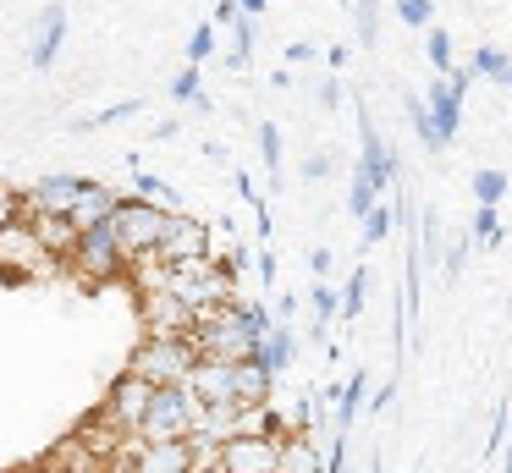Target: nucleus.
I'll return each instance as SVG.
<instances>
[{"instance_id": "1", "label": "nucleus", "mask_w": 512, "mask_h": 473, "mask_svg": "<svg viewBox=\"0 0 512 473\" xmlns=\"http://www.w3.org/2000/svg\"><path fill=\"white\" fill-rule=\"evenodd\" d=\"M265 330H270L265 308H254V303H221V308H210V314H199L193 341H199L204 358H259Z\"/></svg>"}, {"instance_id": "2", "label": "nucleus", "mask_w": 512, "mask_h": 473, "mask_svg": "<svg viewBox=\"0 0 512 473\" xmlns=\"http://www.w3.org/2000/svg\"><path fill=\"white\" fill-rule=\"evenodd\" d=\"M166 286L193 308V314H210V308H221V303H237L232 264L210 259V253H199V259H182V264H166Z\"/></svg>"}, {"instance_id": "3", "label": "nucleus", "mask_w": 512, "mask_h": 473, "mask_svg": "<svg viewBox=\"0 0 512 473\" xmlns=\"http://www.w3.org/2000/svg\"><path fill=\"white\" fill-rule=\"evenodd\" d=\"M199 413H204V396L193 391L188 380L182 385H155V402H149L138 435L144 440H188L193 424H199Z\"/></svg>"}, {"instance_id": "4", "label": "nucleus", "mask_w": 512, "mask_h": 473, "mask_svg": "<svg viewBox=\"0 0 512 473\" xmlns=\"http://www.w3.org/2000/svg\"><path fill=\"white\" fill-rule=\"evenodd\" d=\"M199 358H204V352H199V341H193V336H149L144 347L133 352V369L144 374L149 385H182Z\"/></svg>"}, {"instance_id": "5", "label": "nucleus", "mask_w": 512, "mask_h": 473, "mask_svg": "<svg viewBox=\"0 0 512 473\" xmlns=\"http://www.w3.org/2000/svg\"><path fill=\"white\" fill-rule=\"evenodd\" d=\"M166 220H171V209L149 204V198H122V204H116V215H111V231H116V242L127 248V259H144V253L160 248Z\"/></svg>"}, {"instance_id": "6", "label": "nucleus", "mask_w": 512, "mask_h": 473, "mask_svg": "<svg viewBox=\"0 0 512 473\" xmlns=\"http://www.w3.org/2000/svg\"><path fill=\"white\" fill-rule=\"evenodd\" d=\"M72 270L83 275V281H116V275L133 270V259H127V248L116 242L111 220L105 226H89L78 237V253H72Z\"/></svg>"}, {"instance_id": "7", "label": "nucleus", "mask_w": 512, "mask_h": 473, "mask_svg": "<svg viewBox=\"0 0 512 473\" xmlns=\"http://www.w3.org/2000/svg\"><path fill=\"white\" fill-rule=\"evenodd\" d=\"M149 402H155V385H149L138 369H127L122 380L111 385V396H105V413H100V418L116 429V435H138V429H144Z\"/></svg>"}, {"instance_id": "8", "label": "nucleus", "mask_w": 512, "mask_h": 473, "mask_svg": "<svg viewBox=\"0 0 512 473\" xmlns=\"http://www.w3.org/2000/svg\"><path fill=\"white\" fill-rule=\"evenodd\" d=\"M281 435H232L221 446V457H215V468L221 473H281Z\"/></svg>"}, {"instance_id": "9", "label": "nucleus", "mask_w": 512, "mask_h": 473, "mask_svg": "<svg viewBox=\"0 0 512 473\" xmlns=\"http://www.w3.org/2000/svg\"><path fill=\"white\" fill-rule=\"evenodd\" d=\"M45 264H56V259L45 253V242H39L34 220H28V215H17L12 226H0V270L34 275V270H45Z\"/></svg>"}, {"instance_id": "10", "label": "nucleus", "mask_w": 512, "mask_h": 473, "mask_svg": "<svg viewBox=\"0 0 512 473\" xmlns=\"http://www.w3.org/2000/svg\"><path fill=\"white\" fill-rule=\"evenodd\" d=\"M144 325H149V336H193L199 314H193L171 286H149L144 292Z\"/></svg>"}, {"instance_id": "11", "label": "nucleus", "mask_w": 512, "mask_h": 473, "mask_svg": "<svg viewBox=\"0 0 512 473\" xmlns=\"http://www.w3.org/2000/svg\"><path fill=\"white\" fill-rule=\"evenodd\" d=\"M89 187V176H39L34 187L23 193V215H72V204H78V193Z\"/></svg>"}, {"instance_id": "12", "label": "nucleus", "mask_w": 512, "mask_h": 473, "mask_svg": "<svg viewBox=\"0 0 512 473\" xmlns=\"http://www.w3.org/2000/svg\"><path fill=\"white\" fill-rule=\"evenodd\" d=\"M160 259L166 264H182V259H199V253H210V226H199L193 215H171L166 220V231H160Z\"/></svg>"}, {"instance_id": "13", "label": "nucleus", "mask_w": 512, "mask_h": 473, "mask_svg": "<svg viewBox=\"0 0 512 473\" xmlns=\"http://www.w3.org/2000/svg\"><path fill=\"white\" fill-rule=\"evenodd\" d=\"M193 468V446L188 440H138L127 473H188Z\"/></svg>"}, {"instance_id": "14", "label": "nucleus", "mask_w": 512, "mask_h": 473, "mask_svg": "<svg viewBox=\"0 0 512 473\" xmlns=\"http://www.w3.org/2000/svg\"><path fill=\"white\" fill-rule=\"evenodd\" d=\"M237 363L243 358H199L188 374V385L204 402H237Z\"/></svg>"}, {"instance_id": "15", "label": "nucleus", "mask_w": 512, "mask_h": 473, "mask_svg": "<svg viewBox=\"0 0 512 473\" xmlns=\"http://www.w3.org/2000/svg\"><path fill=\"white\" fill-rule=\"evenodd\" d=\"M61 44H67V6L50 0V11L39 17V28H34V44H28V66H34V72H50L56 55H61Z\"/></svg>"}, {"instance_id": "16", "label": "nucleus", "mask_w": 512, "mask_h": 473, "mask_svg": "<svg viewBox=\"0 0 512 473\" xmlns=\"http://www.w3.org/2000/svg\"><path fill=\"white\" fill-rule=\"evenodd\" d=\"M424 99H430V116H435V138H441V149H446V143L457 138V127H463V94L435 72V83H430Z\"/></svg>"}, {"instance_id": "17", "label": "nucleus", "mask_w": 512, "mask_h": 473, "mask_svg": "<svg viewBox=\"0 0 512 473\" xmlns=\"http://www.w3.org/2000/svg\"><path fill=\"white\" fill-rule=\"evenodd\" d=\"M28 220H34V231H39V242H45L50 259H56V264H72L78 237H83L78 220H72V215H28Z\"/></svg>"}, {"instance_id": "18", "label": "nucleus", "mask_w": 512, "mask_h": 473, "mask_svg": "<svg viewBox=\"0 0 512 473\" xmlns=\"http://www.w3.org/2000/svg\"><path fill=\"white\" fill-rule=\"evenodd\" d=\"M358 138H364V154H358V160H364L369 171L380 176V187H391V182H397V171H402V165H397V154H391V143L375 132L369 110H358Z\"/></svg>"}, {"instance_id": "19", "label": "nucleus", "mask_w": 512, "mask_h": 473, "mask_svg": "<svg viewBox=\"0 0 512 473\" xmlns=\"http://www.w3.org/2000/svg\"><path fill=\"white\" fill-rule=\"evenodd\" d=\"M116 204H122V193L116 187H105V182H89L78 193V204H72V220H78V231H89V226H105V220L116 215Z\"/></svg>"}, {"instance_id": "20", "label": "nucleus", "mask_w": 512, "mask_h": 473, "mask_svg": "<svg viewBox=\"0 0 512 473\" xmlns=\"http://www.w3.org/2000/svg\"><path fill=\"white\" fill-rule=\"evenodd\" d=\"M281 473H325L320 446H314L309 429H287L281 435Z\"/></svg>"}, {"instance_id": "21", "label": "nucleus", "mask_w": 512, "mask_h": 473, "mask_svg": "<svg viewBox=\"0 0 512 473\" xmlns=\"http://www.w3.org/2000/svg\"><path fill=\"white\" fill-rule=\"evenodd\" d=\"M270 385H276V369H265L259 358L237 363V402H270Z\"/></svg>"}, {"instance_id": "22", "label": "nucleus", "mask_w": 512, "mask_h": 473, "mask_svg": "<svg viewBox=\"0 0 512 473\" xmlns=\"http://www.w3.org/2000/svg\"><path fill=\"white\" fill-rule=\"evenodd\" d=\"M380 193H386V187H380V176H375V171H369V165H364V160H358V171H353V187H347V209H353V215H358V220H364V215H369V209H375V204H380Z\"/></svg>"}, {"instance_id": "23", "label": "nucleus", "mask_w": 512, "mask_h": 473, "mask_svg": "<svg viewBox=\"0 0 512 473\" xmlns=\"http://www.w3.org/2000/svg\"><path fill=\"white\" fill-rule=\"evenodd\" d=\"M292 352H298V336H292L287 325H270L265 330V347H259V363H265V369H276V374H287Z\"/></svg>"}, {"instance_id": "24", "label": "nucleus", "mask_w": 512, "mask_h": 473, "mask_svg": "<svg viewBox=\"0 0 512 473\" xmlns=\"http://www.w3.org/2000/svg\"><path fill=\"white\" fill-rule=\"evenodd\" d=\"M468 66H474V77H490L496 88H507V94H512V55L507 50L485 44V50H474V61H468Z\"/></svg>"}, {"instance_id": "25", "label": "nucleus", "mask_w": 512, "mask_h": 473, "mask_svg": "<svg viewBox=\"0 0 512 473\" xmlns=\"http://www.w3.org/2000/svg\"><path fill=\"white\" fill-rule=\"evenodd\" d=\"M248 61H254V17H237L232 22V44H226V66H232V72H248Z\"/></svg>"}, {"instance_id": "26", "label": "nucleus", "mask_w": 512, "mask_h": 473, "mask_svg": "<svg viewBox=\"0 0 512 473\" xmlns=\"http://www.w3.org/2000/svg\"><path fill=\"white\" fill-rule=\"evenodd\" d=\"M380 17H386V0H353L358 44H369V50H375V44H380Z\"/></svg>"}, {"instance_id": "27", "label": "nucleus", "mask_w": 512, "mask_h": 473, "mask_svg": "<svg viewBox=\"0 0 512 473\" xmlns=\"http://www.w3.org/2000/svg\"><path fill=\"white\" fill-rule=\"evenodd\" d=\"M364 391H369V374H353L342 385V396H336V429H353L358 407H364Z\"/></svg>"}, {"instance_id": "28", "label": "nucleus", "mask_w": 512, "mask_h": 473, "mask_svg": "<svg viewBox=\"0 0 512 473\" xmlns=\"http://www.w3.org/2000/svg\"><path fill=\"white\" fill-rule=\"evenodd\" d=\"M468 237H474V248H496V242L507 237V231H501V209H496V204H479Z\"/></svg>"}, {"instance_id": "29", "label": "nucleus", "mask_w": 512, "mask_h": 473, "mask_svg": "<svg viewBox=\"0 0 512 473\" xmlns=\"http://www.w3.org/2000/svg\"><path fill=\"white\" fill-rule=\"evenodd\" d=\"M138 105H144V99H116V105H105V110H94V116H83V121H78V132H100V127H116V121L138 116Z\"/></svg>"}, {"instance_id": "30", "label": "nucleus", "mask_w": 512, "mask_h": 473, "mask_svg": "<svg viewBox=\"0 0 512 473\" xmlns=\"http://www.w3.org/2000/svg\"><path fill=\"white\" fill-rule=\"evenodd\" d=\"M424 55H430V66L446 77V72L457 66V55H452V33H446V28H424Z\"/></svg>"}, {"instance_id": "31", "label": "nucleus", "mask_w": 512, "mask_h": 473, "mask_svg": "<svg viewBox=\"0 0 512 473\" xmlns=\"http://www.w3.org/2000/svg\"><path fill=\"white\" fill-rule=\"evenodd\" d=\"M259 154H265L270 187H281V127L276 121H259Z\"/></svg>"}, {"instance_id": "32", "label": "nucleus", "mask_w": 512, "mask_h": 473, "mask_svg": "<svg viewBox=\"0 0 512 473\" xmlns=\"http://www.w3.org/2000/svg\"><path fill=\"white\" fill-rule=\"evenodd\" d=\"M408 121H413V132H419L424 149L441 154V138H435V116H430V99H413V94H408Z\"/></svg>"}, {"instance_id": "33", "label": "nucleus", "mask_w": 512, "mask_h": 473, "mask_svg": "<svg viewBox=\"0 0 512 473\" xmlns=\"http://www.w3.org/2000/svg\"><path fill=\"white\" fill-rule=\"evenodd\" d=\"M309 303H314V319H320V325H314V330H320V341H325V325H331V319H342V292H331V286H314V292H309Z\"/></svg>"}, {"instance_id": "34", "label": "nucleus", "mask_w": 512, "mask_h": 473, "mask_svg": "<svg viewBox=\"0 0 512 473\" xmlns=\"http://www.w3.org/2000/svg\"><path fill=\"white\" fill-rule=\"evenodd\" d=\"M391 11H397V22H408V28H435V6L430 0H391Z\"/></svg>"}, {"instance_id": "35", "label": "nucleus", "mask_w": 512, "mask_h": 473, "mask_svg": "<svg viewBox=\"0 0 512 473\" xmlns=\"http://www.w3.org/2000/svg\"><path fill=\"white\" fill-rule=\"evenodd\" d=\"M215 44H221V28H215V22H199V28H193V39H188V61L204 66L215 55Z\"/></svg>"}, {"instance_id": "36", "label": "nucleus", "mask_w": 512, "mask_h": 473, "mask_svg": "<svg viewBox=\"0 0 512 473\" xmlns=\"http://www.w3.org/2000/svg\"><path fill=\"white\" fill-rule=\"evenodd\" d=\"M199 94H204V77H199V66L188 61L177 77H171V99H177V105H193Z\"/></svg>"}, {"instance_id": "37", "label": "nucleus", "mask_w": 512, "mask_h": 473, "mask_svg": "<svg viewBox=\"0 0 512 473\" xmlns=\"http://www.w3.org/2000/svg\"><path fill=\"white\" fill-rule=\"evenodd\" d=\"M138 198H149V204H160V209H171V215H177V193H171L160 176H149V171H138Z\"/></svg>"}, {"instance_id": "38", "label": "nucleus", "mask_w": 512, "mask_h": 473, "mask_svg": "<svg viewBox=\"0 0 512 473\" xmlns=\"http://www.w3.org/2000/svg\"><path fill=\"white\" fill-rule=\"evenodd\" d=\"M501 193H507V176H501V171H490V165H485V171H474V198H479V204H501Z\"/></svg>"}, {"instance_id": "39", "label": "nucleus", "mask_w": 512, "mask_h": 473, "mask_svg": "<svg viewBox=\"0 0 512 473\" xmlns=\"http://www.w3.org/2000/svg\"><path fill=\"white\" fill-rule=\"evenodd\" d=\"M364 281H369V270H353V275H347V286H342V319H358V314H364Z\"/></svg>"}, {"instance_id": "40", "label": "nucleus", "mask_w": 512, "mask_h": 473, "mask_svg": "<svg viewBox=\"0 0 512 473\" xmlns=\"http://www.w3.org/2000/svg\"><path fill=\"white\" fill-rule=\"evenodd\" d=\"M468 248H474V237H452V242H446V253H441V270H446V281H457V275H463V264H468Z\"/></svg>"}, {"instance_id": "41", "label": "nucleus", "mask_w": 512, "mask_h": 473, "mask_svg": "<svg viewBox=\"0 0 512 473\" xmlns=\"http://www.w3.org/2000/svg\"><path fill=\"white\" fill-rule=\"evenodd\" d=\"M391 220H397V215H391L386 204H375V209L364 215V242H380V237H391Z\"/></svg>"}, {"instance_id": "42", "label": "nucleus", "mask_w": 512, "mask_h": 473, "mask_svg": "<svg viewBox=\"0 0 512 473\" xmlns=\"http://www.w3.org/2000/svg\"><path fill=\"white\" fill-rule=\"evenodd\" d=\"M325 451H331V457H325V473H347V429H336Z\"/></svg>"}, {"instance_id": "43", "label": "nucleus", "mask_w": 512, "mask_h": 473, "mask_svg": "<svg viewBox=\"0 0 512 473\" xmlns=\"http://www.w3.org/2000/svg\"><path fill=\"white\" fill-rule=\"evenodd\" d=\"M314 99H320L325 110H336V105H342V77L325 72V77H320V88H314Z\"/></svg>"}, {"instance_id": "44", "label": "nucleus", "mask_w": 512, "mask_h": 473, "mask_svg": "<svg viewBox=\"0 0 512 473\" xmlns=\"http://www.w3.org/2000/svg\"><path fill=\"white\" fill-rule=\"evenodd\" d=\"M507 429H512V407L501 402V413L490 418V440H485V451H501V440H507Z\"/></svg>"}, {"instance_id": "45", "label": "nucleus", "mask_w": 512, "mask_h": 473, "mask_svg": "<svg viewBox=\"0 0 512 473\" xmlns=\"http://www.w3.org/2000/svg\"><path fill=\"white\" fill-rule=\"evenodd\" d=\"M17 215H23V193H12V187H0V226H12Z\"/></svg>"}, {"instance_id": "46", "label": "nucleus", "mask_w": 512, "mask_h": 473, "mask_svg": "<svg viewBox=\"0 0 512 473\" xmlns=\"http://www.w3.org/2000/svg\"><path fill=\"white\" fill-rule=\"evenodd\" d=\"M237 17H243V6H237V0H221V6H215V17H210V22H215V28H232Z\"/></svg>"}, {"instance_id": "47", "label": "nucleus", "mask_w": 512, "mask_h": 473, "mask_svg": "<svg viewBox=\"0 0 512 473\" xmlns=\"http://www.w3.org/2000/svg\"><path fill=\"white\" fill-rule=\"evenodd\" d=\"M325 171H331V154H309V160H303V176H309V182H320Z\"/></svg>"}, {"instance_id": "48", "label": "nucleus", "mask_w": 512, "mask_h": 473, "mask_svg": "<svg viewBox=\"0 0 512 473\" xmlns=\"http://www.w3.org/2000/svg\"><path fill=\"white\" fill-rule=\"evenodd\" d=\"M391 396H397V380H386V385H380L375 396H369V402H375V407H369V413H386V407H391Z\"/></svg>"}, {"instance_id": "49", "label": "nucleus", "mask_w": 512, "mask_h": 473, "mask_svg": "<svg viewBox=\"0 0 512 473\" xmlns=\"http://www.w3.org/2000/svg\"><path fill=\"white\" fill-rule=\"evenodd\" d=\"M287 61H292V66H309V61H314V44H303V39L287 44Z\"/></svg>"}, {"instance_id": "50", "label": "nucleus", "mask_w": 512, "mask_h": 473, "mask_svg": "<svg viewBox=\"0 0 512 473\" xmlns=\"http://www.w3.org/2000/svg\"><path fill=\"white\" fill-rule=\"evenodd\" d=\"M254 270H259V281H265V286H276V259H270V253H259Z\"/></svg>"}, {"instance_id": "51", "label": "nucleus", "mask_w": 512, "mask_h": 473, "mask_svg": "<svg viewBox=\"0 0 512 473\" xmlns=\"http://www.w3.org/2000/svg\"><path fill=\"white\" fill-rule=\"evenodd\" d=\"M309 264H314V275H331V248H314Z\"/></svg>"}, {"instance_id": "52", "label": "nucleus", "mask_w": 512, "mask_h": 473, "mask_svg": "<svg viewBox=\"0 0 512 473\" xmlns=\"http://www.w3.org/2000/svg\"><path fill=\"white\" fill-rule=\"evenodd\" d=\"M237 6H243L248 17H265V6H270V0H237Z\"/></svg>"}, {"instance_id": "53", "label": "nucleus", "mask_w": 512, "mask_h": 473, "mask_svg": "<svg viewBox=\"0 0 512 473\" xmlns=\"http://www.w3.org/2000/svg\"><path fill=\"white\" fill-rule=\"evenodd\" d=\"M188 473H221V468H204V462H193V468Z\"/></svg>"}, {"instance_id": "54", "label": "nucleus", "mask_w": 512, "mask_h": 473, "mask_svg": "<svg viewBox=\"0 0 512 473\" xmlns=\"http://www.w3.org/2000/svg\"><path fill=\"white\" fill-rule=\"evenodd\" d=\"M0 473H39V468H28V462H23V468H0Z\"/></svg>"}, {"instance_id": "55", "label": "nucleus", "mask_w": 512, "mask_h": 473, "mask_svg": "<svg viewBox=\"0 0 512 473\" xmlns=\"http://www.w3.org/2000/svg\"><path fill=\"white\" fill-rule=\"evenodd\" d=\"M501 473H512V451H507V468H501Z\"/></svg>"}]
</instances>
